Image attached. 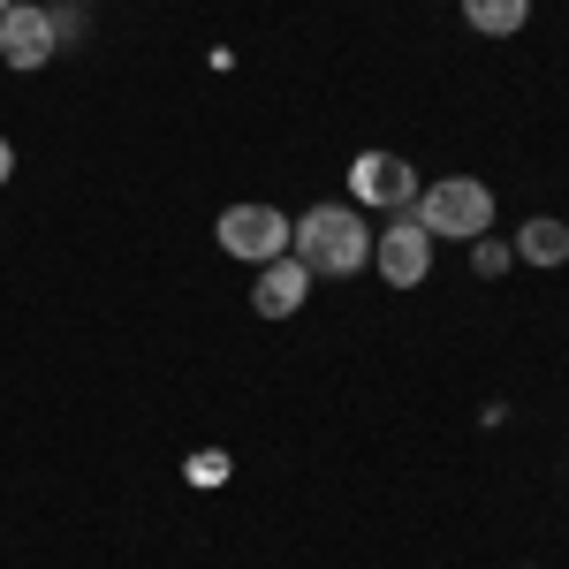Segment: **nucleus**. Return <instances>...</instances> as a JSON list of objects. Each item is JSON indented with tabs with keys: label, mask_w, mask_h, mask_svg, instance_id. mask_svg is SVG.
I'll return each mask as SVG.
<instances>
[{
	"label": "nucleus",
	"mask_w": 569,
	"mask_h": 569,
	"mask_svg": "<svg viewBox=\"0 0 569 569\" xmlns=\"http://www.w3.org/2000/svg\"><path fill=\"white\" fill-rule=\"evenodd\" d=\"M289 259H305L327 281H350L372 266V228L365 206H311L305 220H289Z\"/></svg>",
	"instance_id": "obj_1"
},
{
	"label": "nucleus",
	"mask_w": 569,
	"mask_h": 569,
	"mask_svg": "<svg viewBox=\"0 0 569 569\" xmlns=\"http://www.w3.org/2000/svg\"><path fill=\"white\" fill-rule=\"evenodd\" d=\"M410 213H418V228L426 236H448V243H479L486 228H493V190L471 176H440L426 182L418 198H410Z\"/></svg>",
	"instance_id": "obj_2"
},
{
	"label": "nucleus",
	"mask_w": 569,
	"mask_h": 569,
	"mask_svg": "<svg viewBox=\"0 0 569 569\" xmlns=\"http://www.w3.org/2000/svg\"><path fill=\"white\" fill-rule=\"evenodd\" d=\"M213 236H220V251H228V259L266 266V259H281V251H289V213H273V206H228V213L213 220Z\"/></svg>",
	"instance_id": "obj_3"
},
{
	"label": "nucleus",
	"mask_w": 569,
	"mask_h": 569,
	"mask_svg": "<svg viewBox=\"0 0 569 569\" xmlns=\"http://www.w3.org/2000/svg\"><path fill=\"white\" fill-rule=\"evenodd\" d=\"M372 266H380V281H388V289H426V273H433V236L418 228L410 206H402L395 228L372 236Z\"/></svg>",
	"instance_id": "obj_4"
},
{
	"label": "nucleus",
	"mask_w": 569,
	"mask_h": 569,
	"mask_svg": "<svg viewBox=\"0 0 569 569\" xmlns=\"http://www.w3.org/2000/svg\"><path fill=\"white\" fill-rule=\"evenodd\" d=\"M53 53H61L53 8H31V0H16V8L0 16V69H46Z\"/></svg>",
	"instance_id": "obj_5"
},
{
	"label": "nucleus",
	"mask_w": 569,
	"mask_h": 569,
	"mask_svg": "<svg viewBox=\"0 0 569 569\" xmlns=\"http://www.w3.org/2000/svg\"><path fill=\"white\" fill-rule=\"evenodd\" d=\"M350 198L357 206H388V213H402V206L418 198V168H410L402 152H357L350 160Z\"/></svg>",
	"instance_id": "obj_6"
},
{
	"label": "nucleus",
	"mask_w": 569,
	"mask_h": 569,
	"mask_svg": "<svg viewBox=\"0 0 569 569\" xmlns=\"http://www.w3.org/2000/svg\"><path fill=\"white\" fill-rule=\"evenodd\" d=\"M305 297H311V266L281 251V259H266V266H259L251 311H259V319H297V311H305Z\"/></svg>",
	"instance_id": "obj_7"
},
{
	"label": "nucleus",
	"mask_w": 569,
	"mask_h": 569,
	"mask_svg": "<svg viewBox=\"0 0 569 569\" xmlns=\"http://www.w3.org/2000/svg\"><path fill=\"white\" fill-rule=\"evenodd\" d=\"M509 251H517V259H525V266H562V259H569V220H555V213L525 220Z\"/></svg>",
	"instance_id": "obj_8"
},
{
	"label": "nucleus",
	"mask_w": 569,
	"mask_h": 569,
	"mask_svg": "<svg viewBox=\"0 0 569 569\" xmlns=\"http://www.w3.org/2000/svg\"><path fill=\"white\" fill-rule=\"evenodd\" d=\"M463 8V23L471 31H486V39H509V31H525L531 0H456Z\"/></svg>",
	"instance_id": "obj_9"
},
{
	"label": "nucleus",
	"mask_w": 569,
	"mask_h": 569,
	"mask_svg": "<svg viewBox=\"0 0 569 569\" xmlns=\"http://www.w3.org/2000/svg\"><path fill=\"white\" fill-rule=\"evenodd\" d=\"M509 259H517V251H509V243H493V236H479V243H471V273H479V281L509 273Z\"/></svg>",
	"instance_id": "obj_10"
},
{
	"label": "nucleus",
	"mask_w": 569,
	"mask_h": 569,
	"mask_svg": "<svg viewBox=\"0 0 569 569\" xmlns=\"http://www.w3.org/2000/svg\"><path fill=\"white\" fill-rule=\"evenodd\" d=\"M228 479V456H220V448H198V456H190V486H220Z\"/></svg>",
	"instance_id": "obj_11"
},
{
	"label": "nucleus",
	"mask_w": 569,
	"mask_h": 569,
	"mask_svg": "<svg viewBox=\"0 0 569 569\" xmlns=\"http://www.w3.org/2000/svg\"><path fill=\"white\" fill-rule=\"evenodd\" d=\"M53 31H61V46H77L84 39V16H77V8H53Z\"/></svg>",
	"instance_id": "obj_12"
},
{
	"label": "nucleus",
	"mask_w": 569,
	"mask_h": 569,
	"mask_svg": "<svg viewBox=\"0 0 569 569\" xmlns=\"http://www.w3.org/2000/svg\"><path fill=\"white\" fill-rule=\"evenodd\" d=\"M8 176H16V144L0 137V190H8Z\"/></svg>",
	"instance_id": "obj_13"
},
{
	"label": "nucleus",
	"mask_w": 569,
	"mask_h": 569,
	"mask_svg": "<svg viewBox=\"0 0 569 569\" xmlns=\"http://www.w3.org/2000/svg\"><path fill=\"white\" fill-rule=\"evenodd\" d=\"M8 8H16V0H0V16H8Z\"/></svg>",
	"instance_id": "obj_14"
}]
</instances>
